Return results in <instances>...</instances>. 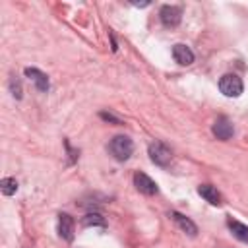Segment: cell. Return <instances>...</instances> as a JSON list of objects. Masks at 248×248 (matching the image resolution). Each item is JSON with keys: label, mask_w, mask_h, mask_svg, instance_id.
Here are the masks:
<instances>
[{"label": "cell", "mask_w": 248, "mask_h": 248, "mask_svg": "<svg viewBox=\"0 0 248 248\" xmlns=\"http://www.w3.org/2000/svg\"><path fill=\"white\" fill-rule=\"evenodd\" d=\"M134 184H136V188H138L141 194H145V196H155V194L159 192L157 184H155L145 172H136V174H134Z\"/></svg>", "instance_id": "5"}, {"label": "cell", "mask_w": 248, "mask_h": 248, "mask_svg": "<svg viewBox=\"0 0 248 248\" xmlns=\"http://www.w3.org/2000/svg\"><path fill=\"white\" fill-rule=\"evenodd\" d=\"M170 217H172V221L188 234V236H196L198 234V227L188 219V217H184L182 213H178V211H170Z\"/></svg>", "instance_id": "10"}, {"label": "cell", "mask_w": 248, "mask_h": 248, "mask_svg": "<svg viewBox=\"0 0 248 248\" xmlns=\"http://www.w3.org/2000/svg\"><path fill=\"white\" fill-rule=\"evenodd\" d=\"M81 225L83 227H105V219L99 215V213H87L83 219H81Z\"/></svg>", "instance_id": "13"}, {"label": "cell", "mask_w": 248, "mask_h": 248, "mask_svg": "<svg viewBox=\"0 0 248 248\" xmlns=\"http://www.w3.org/2000/svg\"><path fill=\"white\" fill-rule=\"evenodd\" d=\"M219 89L225 97H238L244 89L242 85V79L234 74H225L221 79H219Z\"/></svg>", "instance_id": "2"}, {"label": "cell", "mask_w": 248, "mask_h": 248, "mask_svg": "<svg viewBox=\"0 0 248 248\" xmlns=\"http://www.w3.org/2000/svg\"><path fill=\"white\" fill-rule=\"evenodd\" d=\"M58 232L64 240H72L74 238V219L68 213H60L58 215Z\"/></svg>", "instance_id": "9"}, {"label": "cell", "mask_w": 248, "mask_h": 248, "mask_svg": "<svg viewBox=\"0 0 248 248\" xmlns=\"http://www.w3.org/2000/svg\"><path fill=\"white\" fill-rule=\"evenodd\" d=\"M149 159L159 167H169L170 161H172V153L165 143L155 141V143L149 145Z\"/></svg>", "instance_id": "3"}, {"label": "cell", "mask_w": 248, "mask_h": 248, "mask_svg": "<svg viewBox=\"0 0 248 248\" xmlns=\"http://www.w3.org/2000/svg\"><path fill=\"white\" fill-rule=\"evenodd\" d=\"M108 149L116 161H126V159H130V155L134 151V143L128 136H114L108 143Z\"/></svg>", "instance_id": "1"}, {"label": "cell", "mask_w": 248, "mask_h": 248, "mask_svg": "<svg viewBox=\"0 0 248 248\" xmlns=\"http://www.w3.org/2000/svg\"><path fill=\"white\" fill-rule=\"evenodd\" d=\"M172 56H174V60H176L178 64H182V66H190V64L194 62V52H192V48L186 46V45H182V43H178V45L172 46Z\"/></svg>", "instance_id": "7"}, {"label": "cell", "mask_w": 248, "mask_h": 248, "mask_svg": "<svg viewBox=\"0 0 248 248\" xmlns=\"http://www.w3.org/2000/svg\"><path fill=\"white\" fill-rule=\"evenodd\" d=\"M0 190H2V194L4 196H12V194H16V190H17V182H16V178H2V182H0Z\"/></svg>", "instance_id": "14"}, {"label": "cell", "mask_w": 248, "mask_h": 248, "mask_svg": "<svg viewBox=\"0 0 248 248\" xmlns=\"http://www.w3.org/2000/svg\"><path fill=\"white\" fill-rule=\"evenodd\" d=\"M159 17H161V21H163L165 27H176V25L180 23V19H182V10H180L178 6L167 4V6L161 8Z\"/></svg>", "instance_id": "4"}, {"label": "cell", "mask_w": 248, "mask_h": 248, "mask_svg": "<svg viewBox=\"0 0 248 248\" xmlns=\"http://www.w3.org/2000/svg\"><path fill=\"white\" fill-rule=\"evenodd\" d=\"M10 89H12V95H14L16 99H21V83H19V79L12 78V79H10Z\"/></svg>", "instance_id": "15"}, {"label": "cell", "mask_w": 248, "mask_h": 248, "mask_svg": "<svg viewBox=\"0 0 248 248\" xmlns=\"http://www.w3.org/2000/svg\"><path fill=\"white\" fill-rule=\"evenodd\" d=\"M99 116H101L103 120H108V122H114V124H122V120H120L118 116H114L112 112H107V110H103Z\"/></svg>", "instance_id": "16"}, {"label": "cell", "mask_w": 248, "mask_h": 248, "mask_svg": "<svg viewBox=\"0 0 248 248\" xmlns=\"http://www.w3.org/2000/svg\"><path fill=\"white\" fill-rule=\"evenodd\" d=\"M213 134L217 136V140H231L232 138V134H234V128H232V124H231V120L227 118V116H219L217 120H215V124H213Z\"/></svg>", "instance_id": "6"}, {"label": "cell", "mask_w": 248, "mask_h": 248, "mask_svg": "<svg viewBox=\"0 0 248 248\" xmlns=\"http://www.w3.org/2000/svg\"><path fill=\"white\" fill-rule=\"evenodd\" d=\"M25 76H27L29 79H33V83L37 85V89H39V91H43V93H46V91H48L50 83H48L46 74H43V72H41V70H37V68H25Z\"/></svg>", "instance_id": "8"}, {"label": "cell", "mask_w": 248, "mask_h": 248, "mask_svg": "<svg viewBox=\"0 0 248 248\" xmlns=\"http://www.w3.org/2000/svg\"><path fill=\"white\" fill-rule=\"evenodd\" d=\"M198 194H200L205 202H209L211 205H221V194L217 192L215 186H211V184H202V186L198 188Z\"/></svg>", "instance_id": "11"}, {"label": "cell", "mask_w": 248, "mask_h": 248, "mask_svg": "<svg viewBox=\"0 0 248 248\" xmlns=\"http://www.w3.org/2000/svg\"><path fill=\"white\" fill-rule=\"evenodd\" d=\"M227 225H229V229L232 231V234H234L238 240L248 242V225H244V223H240V221H234V219H229Z\"/></svg>", "instance_id": "12"}]
</instances>
